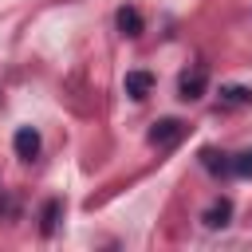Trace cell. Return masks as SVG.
Returning <instances> with one entry per match:
<instances>
[{
  "mask_svg": "<svg viewBox=\"0 0 252 252\" xmlns=\"http://www.w3.org/2000/svg\"><path fill=\"white\" fill-rule=\"evenodd\" d=\"M59 213H63V201H59V197L43 205V232H55V224H59Z\"/></svg>",
  "mask_w": 252,
  "mask_h": 252,
  "instance_id": "9c48e42d",
  "label": "cell"
},
{
  "mask_svg": "<svg viewBox=\"0 0 252 252\" xmlns=\"http://www.w3.org/2000/svg\"><path fill=\"white\" fill-rule=\"evenodd\" d=\"M232 173L236 177H252V146L240 150V154H232Z\"/></svg>",
  "mask_w": 252,
  "mask_h": 252,
  "instance_id": "30bf717a",
  "label": "cell"
},
{
  "mask_svg": "<svg viewBox=\"0 0 252 252\" xmlns=\"http://www.w3.org/2000/svg\"><path fill=\"white\" fill-rule=\"evenodd\" d=\"M201 165H205L213 177H228V173H232V154H220V150H201Z\"/></svg>",
  "mask_w": 252,
  "mask_h": 252,
  "instance_id": "52a82bcc",
  "label": "cell"
},
{
  "mask_svg": "<svg viewBox=\"0 0 252 252\" xmlns=\"http://www.w3.org/2000/svg\"><path fill=\"white\" fill-rule=\"evenodd\" d=\"M205 87H209V71H205V67H189V71H181V79H177V94H181L185 102H197V98L205 94Z\"/></svg>",
  "mask_w": 252,
  "mask_h": 252,
  "instance_id": "7a4b0ae2",
  "label": "cell"
},
{
  "mask_svg": "<svg viewBox=\"0 0 252 252\" xmlns=\"http://www.w3.org/2000/svg\"><path fill=\"white\" fill-rule=\"evenodd\" d=\"M201 220H205L209 228H224V224L232 220V201H228V197H217V201L205 209V217H201Z\"/></svg>",
  "mask_w": 252,
  "mask_h": 252,
  "instance_id": "ba28073f",
  "label": "cell"
},
{
  "mask_svg": "<svg viewBox=\"0 0 252 252\" xmlns=\"http://www.w3.org/2000/svg\"><path fill=\"white\" fill-rule=\"evenodd\" d=\"M114 24H118V32H122V35H130V39H134V35H142V28H146V20H142V12H138L134 4H122V8L114 12Z\"/></svg>",
  "mask_w": 252,
  "mask_h": 252,
  "instance_id": "5b68a950",
  "label": "cell"
},
{
  "mask_svg": "<svg viewBox=\"0 0 252 252\" xmlns=\"http://www.w3.org/2000/svg\"><path fill=\"white\" fill-rule=\"evenodd\" d=\"M39 130H32V126H20L16 134H12V150H16V158H24V161H35L39 158Z\"/></svg>",
  "mask_w": 252,
  "mask_h": 252,
  "instance_id": "3957f363",
  "label": "cell"
},
{
  "mask_svg": "<svg viewBox=\"0 0 252 252\" xmlns=\"http://www.w3.org/2000/svg\"><path fill=\"white\" fill-rule=\"evenodd\" d=\"M122 87H126V94H130V98H138V102H142V98L154 91V75H150V71H126V83H122Z\"/></svg>",
  "mask_w": 252,
  "mask_h": 252,
  "instance_id": "8992f818",
  "label": "cell"
},
{
  "mask_svg": "<svg viewBox=\"0 0 252 252\" xmlns=\"http://www.w3.org/2000/svg\"><path fill=\"white\" fill-rule=\"evenodd\" d=\"M240 106H252V87H240V83L220 87V94H217V110H240Z\"/></svg>",
  "mask_w": 252,
  "mask_h": 252,
  "instance_id": "277c9868",
  "label": "cell"
},
{
  "mask_svg": "<svg viewBox=\"0 0 252 252\" xmlns=\"http://www.w3.org/2000/svg\"><path fill=\"white\" fill-rule=\"evenodd\" d=\"M146 138H150V146H158V150H173V146L185 138V122H181V118H158Z\"/></svg>",
  "mask_w": 252,
  "mask_h": 252,
  "instance_id": "6da1fadb",
  "label": "cell"
}]
</instances>
